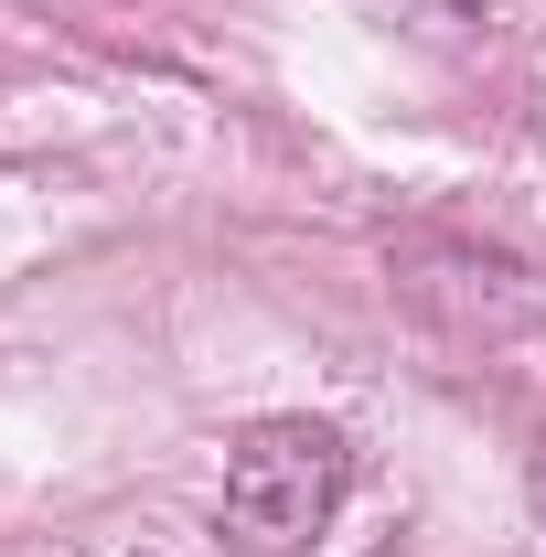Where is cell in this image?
<instances>
[{"mask_svg": "<svg viewBox=\"0 0 546 557\" xmlns=\"http://www.w3.org/2000/svg\"><path fill=\"white\" fill-rule=\"evenodd\" d=\"M343 493H353V450H343L333 418H258L236 450H225V536L258 557H289L311 547L322 525L343 515Z\"/></svg>", "mask_w": 546, "mask_h": 557, "instance_id": "cell-1", "label": "cell"}]
</instances>
